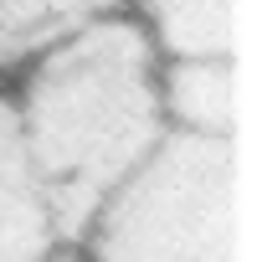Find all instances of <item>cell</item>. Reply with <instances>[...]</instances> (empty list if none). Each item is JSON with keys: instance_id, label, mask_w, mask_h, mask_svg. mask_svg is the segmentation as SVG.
Segmentation results:
<instances>
[{"instance_id": "1", "label": "cell", "mask_w": 257, "mask_h": 262, "mask_svg": "<svg viewBox=\"0 0 257 262\" xmlns=\"http://www.w3.org/2000/svg\"><path fill=\"white\" fill-rule=\"evenodd\" d=\"M16 118L62 242H82L103 195L170 128L160 108V52L139 16L118 6L41 47L26 62Z\"/></svg>"}, {"instance_id": "2", "label": "cell", "mask_w": 257, "mask_h": 262, "mask_svg": "<svg viewBox=\"0 0 257 262\" xmlns=\"http://www.w3.org/2000/svg\"><path fill=\"white\" fill-rule=\"evenodd\" d=\"M93 262H252L242 139L165 128L82 231Z\"/></svg>"}, {"instance_id": "3", "label": "cell", "mask_w": 257, "mask_h": 262, "mask_svg": "<svg viewBox=\"0 0 257 262\" xmlns=\"http://www.w3.org/2000/svg\"><path fill=\"white\" fill-rule=\"evenodd\" d=\"M62 247L52 195L26 149L16 103L0 98V262H41Z\"/></svg>"}, {"instance_id": "4", "label": "cell", "mask_w": 257, "mask_h": 262, "mask_svg": "<svg viewBox=\"0 0 257 262\" xmlns=\"http://www.w3.org/2000/svg\"><path fill=\"white\" fill-rule=\"evenodd\" d=\"M160 108L170 128L242 134V72L237 57H170L160 62Z\"/></svg>"}, {"instance_id": "5", "label": "cell", "mask_w": 257, "mask_h": 262, "mask_svg": "<svg viewBox=\"0 0 257 262\" xmlns=\"http://www.w3.org/2000/svg\"><path fill=\"white\" fill-rule=\"evenodd\" d=\"M139 26L160 62L170 57H237V0H139Z\"/></svg>"}, {"instance_id": "6", "label": "cell", "mask_w": 257, "mask_h": 262, "mask_svg": "<svg viewBox=\"0 0 257 262\" xmlns=\"http://www.w3.org/2000/svg\"><path fill=\"white\" fill-rule=\"evenodd\" d=\"M77 16L67 0H0V72L26 67L41 47L72 31Z\"/></svg>"}, {"instance_id": "7", "label": "cell", "mask_w": 257, "mask_h": 262, "mask_svg": "<svg viewBox=\"0 0 257 262\" xmlns=\"http://www.w3.org/2000/svg\"><path fill=\"white\" fill-rule=\"evenodd\" d=\"M41 262H82V257H72V252H62V247H57V252H52V257H41Z\"/></svg>"}]
</instances>
